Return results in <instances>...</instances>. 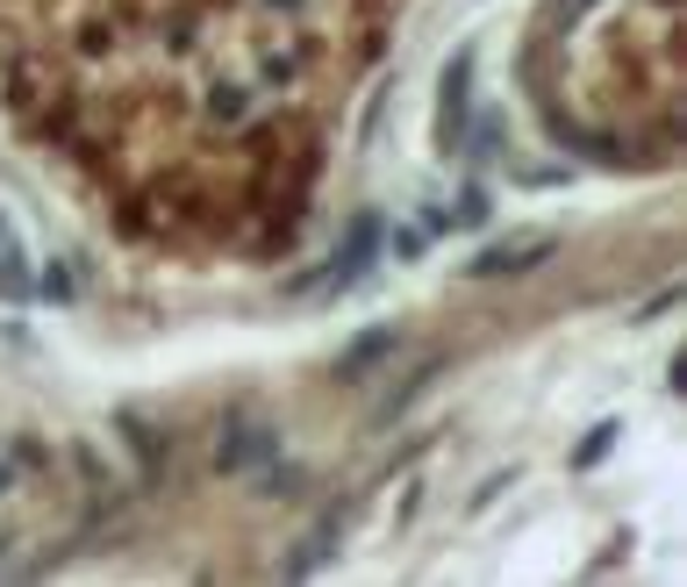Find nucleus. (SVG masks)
<instances>
[{"label":"nucleus","mask_w":687,"mask_h":587,"mask_svg":"<svg viewBox=\"0 0 687 587\" xmlns=\"http://www.w3.org/2000/svg\"><path fill=\"white\" fill-rule=\"evenodd\" d=\"M0 243H8V215H0Z\"/></svg>","instance_id":"obj_20"},{"label":"nucleus","mask_w":687,"mask_h":587,"mask_svg":"<svg viewBox=\"0 0 687 587\" xmlns=\"http://www.w3.org/2000/svg\"><path fill=\"white\" fill-rule=\"evenodd\" d=\"M337 537H344V509H329V516L315 523L309 537H301V552H293V559H287V566H279V573H293V580H301V573H315V566H323L329 552H337Z\"/></svg>","instance_id":"obj_8"},{"label":"nucleus","mask_w":687,"mask_h":587,"mask_svg":"<svg viewBox=\"0 0 687 587\" xmlns=\"http://www.w3.org/2000/svg\"><path fill=\"white\" fill-rule=\"evenodd\" d=\"M559 243L551 237H501V243H487V251H473L465 259V279H501V273H537V265L551 259Z\"/></svg>","instance_id":"obj_3"},{"label":"nucleus","mask_w":687,"mask_h":587,"mask_svg":"<svg viewBox=\"0 0 687 587\" xmlns=\"http://www.w3.org/2000/svg\"><path fill=\"white\" fill-rule=\"evenodd\" d=\"M265 8H279V15H309V0H265Z\"/></svg>","instance_id":"obj_19"},{"label":"nucleus","mask_w":687,"mask_h":587,"mask_svg":"<svg viewBox=\"0 0 687 587\" xmlns=\"http://www.w3.org/2000/svg\"><path fill=\"white\" fill-rule=\"evenodd\" d=\"M115 430H122V445L137 451V466H143V480H165V459H172V445H165V430H158L151 415H137V409H122V415H115Z\"/></svg>","instance_id":"obj_6"},{"label":"nucleus","mask_w":687,"mask_h":587,"mask_svg":"<svg viewBox=\"0 0 687 587\" xmlns=\"http://www.w3.org/2000/svg\"><path fill=\"white\" fill-rule=\"evenodd\" d=\"M379 243H387V251H395L401 265H409V259H423V229H395V237H379Z\"/></svg>","instance_id":"obj_16"},{"label":"nucleus","mask_w":687,"mask_h":587,"mask_svg":"<svg viewBox=\"0 0 687 587\" xmlns=\"http://www.w3.org/2000/svg\"><path fill=\"white\" fill-rule=\"evenodd\" d=\"M8 487H15V451L0 445V495H8Z\"/></svg>","instance_id":"obj_18"},{"label":"nucleus","mask_w":687,"mask_h":587,"mask_svg":"<svg viewBox=\"0 0 687 587\" xmlns=\"http://www.w3.org/2000/svg\"><path fill=\"white\" fill-rule=\"evenodd\" d=\"M258 495H265V501H279V495H301V466H265V473H258Z\"/></svg>","instance_id":"obj_13"},{"label":"nucleus","mask_w":687,"mask_h":587,"mask_svg":"<svg viewBox=\"0 0 687 587\" xmlns=\"http://www.w3.org/2000/svg\"><path fill=\"white\" fill-rule=\"evenodd\" d=\"M395 345H401V329H395V323H373V329H359V337L337 351V365H329V373H337L344 387H359V380H373V365L395 359Z\"/></svg>","instance_id":"obj_4"},{"label":"nucleus","mask_w":687,"mask_h":587,"mask_svg":"<svg viewBox=\"0 0 687 587\" xmlns=\"http://www.w3.org/2000/svg\"><path fill=\"white\" fill-rule=\"evenodd\" d=\"M616 437H623V423H595V430L573 445V473H587V466H601L609 451H616Z\"/></svg>","instance_id":"obj_10"},{"label":"nucleus","mask_w":687,"mask_h":587,"mask_svg":"<svg viewBox=\"0 0 687 587\" xmlns=\"http://www.w3.org/2000/svg\"><path fill=\"white\" fill-rule=\"evenodd\" d=\"M437 373H445V359H429V365H423V373H415V380H409V387H401V395H395V401H387V409H379V423H395V415H401V409H409V401H415V395H423V387H429V380H437Z\"/></svg>","instance_id":"obj_14"},{"label":"nucleus","mask_w":687,"mask_h":587,"mask_svg":"<svg viewBox=\"0 0 687 587\" xmlns=\"http://www.w3.org/2000/svg\"><path fill=\"white\" fill-rule=\"evenodd\" d=\"M501 137H509V115H480L473 143H459V151H465V158H480V165H487V158H501Z\"/></svg>","instance_id":"obj_11"},{"label":"nucleus","mask_w":687,"mask_h":587,"mask_svg":"<svg viewBox=\"0 0 687 587\" xmlns=\"http://www.w3.org/2000/svg\"><path fill=\"white\" fill-rule=\"evenodd\" d=\"M501 487H515V466H509V473H487V480H480V495H473V509H495V501H501Z\"/></svg>","instance_id":"obj_17"},{"label":"nucleus","mask_w":687,"mask_h":587,"mask_svg":"<svg viewBox=\"0 0 687 587\" xmlns=\"http://www.w3.org/2000/svg\"><path fill=\"white\" fill-rule=\"evenodd\" d=\"M465 101H473V43H459L445 79H437V151L445 158L465 143Z\"/></svg>","instance_id":"obj_2"},{"label":"nucleus","mask_w":687,"mask_h":587,"mask_svg":"<svg viewBox=\"0 0 687 587\" xmlns=\"http://www.w3.org/2000/svg\"><path fill=\"white\" fill-rule=\"evenodd\" d=\"M279 451V430H265V423H243V430H229L223 445H215V473H251L265 466Z\"/></svg>","instance_id":"obj_5"},{"label":"nucleus","mask_w":687,"mask_h":587,"mask_svg":"<svg viewBox=\"0 0 687 587\" xmlns=\"http://www.w3.org/2000/svg\"><path fill=\"white\" fill-rule=\"evenodd\" d=\"M36 294H43V301H58V309H65L72 294H79V279H72V265H65V259H51V265H43V279H36Z\"/></svg>","instance_id":"obj_12"},{"label":"nucleus","mask_w":687,"mask_h":587,"mask_svg":"<svg viewBox=\"0 0 687 587\" xmlns=\"http://www.w3.org/2000/svg\"><path fill=\"white\" fill-rule=\"evenodd\" d=\"M487 208H495V193H487L480 179H473V187L459 193V215H451V223H465V229H473V223H487Z\"/></svg>","instance_id":"obj_15"},{"label":"nucleus","mask_w":687,"mask_h":587,"mask_svg":"<svg viewBox=\"0 0 687 587\" xmlns=\"http://www.w3.org/2000/svg\"><path fill=\"white\" fill-rule=\"evenodd\" d=\"M309 43H265V51H258V79H251V87L258 93H287L293 87V79H301V72H309Z\"/></svg>","instance_id":"obj_7"},{"label":"nucleus","mask_w":687,"mask_h":587,"mask_svg":"<svg viewBox=\"0 0 687 587\" xmlns=\"http://www.w3.org/2000/svg\"><path fill=\"white\" fill-rule=\"evenodd\" d=\"M379 237H387V223H379L373 208H365V215H351V229H344V243H337V259H329L323 273L293 279L287 294H344V287H359V279L373 273V259H379Z\"/></svg>","instance_id":"obj_1"},{"label":"nucleus","mask_w":687,"mask_h":587,"mask_svg":"<svg viewBox=\"0 0 687 587\" xmlns=\"http://www.w3.org/2000/svg\"><path fill=\"white\" fill-rule=\"evenodd\" d=\"M251 108H258V87H215V93H208V115L223 122V129H243Z\"/></svg>","instance_id":"obj_9"}]
</instances>
